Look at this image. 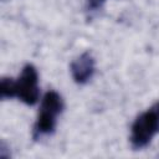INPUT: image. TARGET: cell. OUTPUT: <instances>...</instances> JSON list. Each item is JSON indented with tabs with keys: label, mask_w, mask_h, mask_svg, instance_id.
I'll return each instance as SVG.
<instances>
[{
	"label": "cell",
	"mask_w": 159,
	"mask_h": 159,
	"mask_svg": "<svg viewBox=\"0 0 159 159\" xmlns=\"http://www.w3.org/2000/svg\"><path fill=\"white\" fill-rule=\"evenodd\" d=\"M0 98H17L27 106H34L40 98L39 73L32 63H26L17 78L2 77L0 81Z\"/></svg>",
	"instance_id": "6da1fadb"
},
{
	"label": "cell",
	"mask_w": 159,
	"mask_h": 159,
	"mask_svg": "<svg viewBox=\"0 0 159 159\" xmlns=\"http://www.w3.org/2000/svg\"><path fill=\"white\" fill-rule=\"evenodd\" d=\"M65 109V101L62 96L55 91H47L40 103L39 114L32 129V138L35 140L51 135L55 133L57 127L58 117Z\"/></svg>",
	"instance_id": "7a4b0ae2"
},
{
	"label": "cell",
	"mask_w": 159,
	"mask_h": 159,
	"mask_svg": "<svg viewBox=\"0 0 159 159\" xmlns=\"http://www.w3.org/2000/svg\"><path fill=\"white\" fill-rule=\"evenodd\" d=\"M159 133V101L147 111L142 112L130 127V147L133 150H140L148 147L153 138Z\"/></svg>",
	"instance_id": "3957f363"
},
{
	"label": "cell",
	"mask_w": 159,
	"mask_h": 159,
	"mask_svg": "<svg viewBox=\"0 0 159 159\" xmlns=\"http://www.w3.org/2000/svg\"><path fill=\"white\" fill-rule=\"evenodd\" d=\"M70 71L73 81L77 84H86L94 76L96 60L89 51H86L71 62Z\"/></svg>",
	"instance_id": "277c9868"
},
{
	"label": "cell",
	"mask_w": 159,
	"mask_h": 159,
	"mask_svg": "<svg viewBox=\"0 0 159 159\" xmlns=\"http://www.w3.org/2000/svg\"><path fill=\"white\" fill-rule=\"evenodd\" d=\"M107 0H86V11L89 14L99 11Z\"/></svg>",
	"instance_id": "5b68a950"
}]
</instances>
